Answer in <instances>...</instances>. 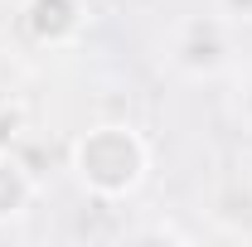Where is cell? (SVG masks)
<instances>
[{
    "label": "cell",
    "instance_id": "3957f363",
    "mask_svg": "<svg viewBox=\"0 0 252 247\" xmlns=\"http://www.w3.org/2000/svg\"><path fill=\"white\" fill-rule=\"evenodd\" d=\"M88 25L83 0H25V34L44 49H63L73 44Z\"/></svg>",
    "mask_w": 252,
    "mask_h": 247
},
{
    "label": "cell",
    "instance_id": "8992f818",
    "mask_svg": "<svg viewBox=\"0 0 252 247\" xmlns=\"http://www.w3.org/2000/svg\"><path fill=\"white\" fill-rule=\"evenodd\" d=\"M238 112H243V122L252 126V78L243 83V88H238Z\"/></svg>",
    "mask_w": 252,
    "mask_h": 247
},
{
    "label": "cell",
    "instance_id": "277c9868",
    "mask_svg": "<svg viewBox=\"0 0 252 247\" xmlns=\"http://www.w3.org/2000/svg\"><path fill=\"white\" fill-rule=\"evenodd\" d=\"M34 199V180L30 170L15 160V155H0V223H10V218H20L30 209Z\"/></svg>",
    "mask_w": 252,
    "mask_h": 247
},
{
    "label": "cell",
    "instance_id": "7a4b0ae2",
    "mask_svg": "<svg viewBox=\"0 0 252 247\" xmlns=\"http://www.w3.org/2000/svg\"><path fill=\"white\" fill-rule=\"evenodd\" d=\"M170 59H175V68L189 73V78H209V73H219L223 63H228V39H223L219 20H189L185 30L175 34Z\"/></svg>",
    "mask_w": 252,
    "mask_h": 247
},
{
    "label": "cell",
    "instance_id": "6da1fadb",
    "mask_svg": "<svg viewBox=\"0 0 252 247\" xmlns=\"http://www.w3.org/2000/svg\"><path fill=\"white\" fill-rule=\"evenodd\" d=\"M146 165H151V151L126 122L88 126L73 141V175L97 199H126L146 180Z\"/></svg>",
    "mask_w": 252,
    "mask_h": 247
},
{
    "label": "cell",
    "instance_id": "5b68a950",
    "mask_svg": "<svg viewBox=\"0 0 252 247\" xmlns=\"http://www.w3.org/2000/svg\"><path fill=\"white\" fill-rule=\"evenodd\" d=\"M219 10L228 20H252V0H219Z\"/></svg>",
    "mask_w": 252,
    "mask_h": 247
}]
</instances>
